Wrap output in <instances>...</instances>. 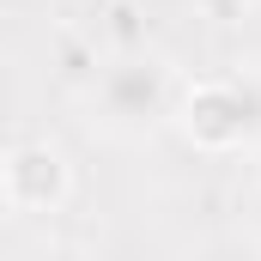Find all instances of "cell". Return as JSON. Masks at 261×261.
Returning a JSON list of instances; mask_svg holds the SVG:
<instances>
[{
  "label": "cell",
  "mask_w": 261,
  "mask_h": 261,
  "mask_svg": "<svg viewBox=\"0 0 261 261\" xmlns=\"http://www.w3.org/2000/svg\"><path fill=\"white\" fill-rule=\"evenodd\" d=\"M255 231H261V195H255Z\"/></svg>",
  "instance_id": "obj_4"
},
{
  "label": "cell",
  "mask_w": 261,
  "mask_h": 261,
  "mask_svg": "<svg viewBox=\"0 0 261 261\" xmlns=\"http://www.w3.org/2000/svg\"><path fill=\"white\" fill-rule=\"evenodd\" d=\"M170 116H176L189 146L237 152L261 134V79H195Z\"/></svg>",
  "instance_id": "obj_1"
},
{
  "label": "cell",
  "mask_w": 261,
  "mask_h": 261,
  "mask_svg": "<svg viewBox=\"0 0 261 261\" xmlns=\"http://www.w3.org/2000/svg\"><path fill=\"white\" fill-rule=\"evenodd\" d=\"M97 116L116 134H146L158 128L170 110H176V85H170V67L152 61V55H122L97 73Z\"/></svg>",
  "instance_id": "obj_2"
},
{
  "label": "cell",
  "mask_w": 261,
  "mask_h": 261,
  "mask_svg": "<svg viewBox=\"0 0 261 261\" xmlns=\"http://www.w3.org/2000/svg\"><path fill=\"white\" fill-rule=\"evenodd\" d=\"M73 189V170L49 140H24L0 158V200L12 213H55Z\"/></svg>",
  "instance_id": "obj_3"
}]
</instances>
